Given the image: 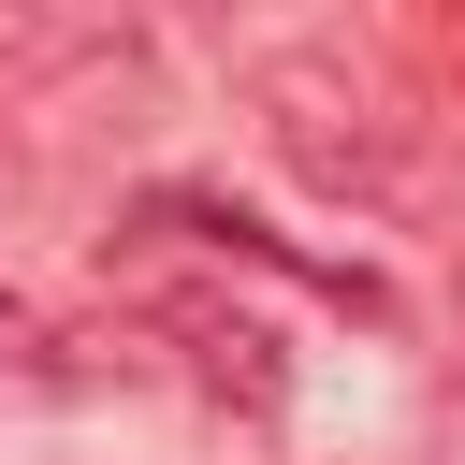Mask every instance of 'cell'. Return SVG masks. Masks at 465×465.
Segmentation results:
<instances>
[{
	"mask_svg": "<svg viewBox=\"0 0 465 465\" xmlns=\"http://www.w3.org/2000/svg\"><path fill=\"white\" fill-rule=\"evenodd\" d=\"M247 102H262V131H276V160H291L305 189H334V203H392V189H407L392 116H378L334 58H262V73H247Z\"/></svg>",
	"mask_w": 465,
	"mask_h": 465,
	"instance_id": "cell-1",
	"label": "cell"
},
{
	"mask_svg": "<svg viewBox=\"0 0 465 465\" xmlns=\"http://www.w3.org/2000/svg\"><path fill=\"white\" fill-rule=\"evenodd\" d=\"M160 334L189 349V378H203V392H232L247 421H276V392H291V363H276V334H262L247 305H203V291H189V305H160Z\"/></svg>",
	"mask_w": 465,
	"mask_h": 465,
	"instance_id": "cell-2",
	"label": "cell"
},
{
	"mask_svg": "<svg viewBox=\"0 0 465 465\" xmlns=\"http://www.w3.org/2000/svg\"><path fill=\"white\" fill-rule=\"evenodd\" d=\"M58 392H87V363H58V320L0 291V407H58Z\"/></svg>",
	"mask_w": 465,
	"mask_h": 465,
	"instance_id": "cell-3",
	"label": "cell"
}]
</instances>
